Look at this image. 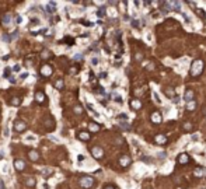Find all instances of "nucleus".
<instances>
[{
	"instance_id": "f257e3e1",
	"label": "nucleus",
	"mask_w": 206,
	"mask_h": 189,
	"mask_svg": "<svg viewBox=\"0 0 206 189\" xmlns=\"http://www.w3.org/2000/svg\"><path fill=\"white\" fill-rule=\"evenodd\" d=\"M202 71H203V62H202L201 59L193 60V62H192V66H191V76H192V77H198Z\"/></svg>"
},
{
	"instance_id": "f03ea898",
	"label": "nucleus",
	"mask_w": 206,
	"mask_h": 189,
	"mask_svg": "<svg viewBox=\"0 0 206 189\" xmlns=\"http://www.w3.org/2000/svg\"><path fill=\"white\" fill-rule=\"evenodd\" d=\"M94 182H95V181H94L93 176H90V175H84V176L80 178V182H79V184H80V186H81L83 189H90L93 185H94Z\"/></svg>"
},
{
	"instance_id": "7ed1b4c3",
	"label": "nucleus",
	"mask_w": 206,
	"mask_h": 189,
	"mask_svg": "<svg viewBox=\"0 0 206 189\" xmlns=\"http://www.w3.org/2000/svg\"><path fill=\"white\" fill-rule=\"evenodd\" d=\"M14 130L16 132H18V133H21V132H24L25 129H27V123L24 122V120H20V119H17L16 122H14Z\"/></svg>"
},
{
	"instance_id": "20e7f679",
	"label": "nucleus",
	"mask_w": 206,
	"mask_h": 189,
	"mask_svg": "<svg viewBox=\"0 0 206 189\" xmlns=\"http://www.w3.org/2000/svg\"><path fill=\"white\" fill-rule=\"evenodd\" d=\"M39 73H41V76H44V77H49V76H52V73H53V69H52L51 65H44V66L39 69Z\"/></svg>"
},
{
	"instance_id": "39448f33",
	"label": "nucleus",
	"mask_w": 206,
	"mask_h": 189,
	"mask_svg": "<svg viewBox=\"0 0 206 189\" xmlns=\"http://www.w3.org/2000/svg\"><path fill=\"white\" fill-rule=\"evenodd\" d=\"M91 154L94 158H97V160H100V158H103L104 157V150L101 147H98V146H94L93 149H91Z\"/></svg>"
},
{
	"instance_id": "423d86ee",
	"label": "nucleus",
	"mask_w": 206,
	"mask_h": 189,
	"mask_svg": "<svg viewBox=\"0 0 206 189\" xmlns=\"http://www.w3.org/2000/svg\"><path fill=\"white\" fill-rule=\"evenodd\" d=\"M11 22H13V16H11L10 13H7V14H4V16L1 17V24H3V27L9 28V27L11 25Z\"/></svg>"
},
{
	"instance_id": "0eeeda50",
	"label": "nucleus",
	"mask_w": 206,
	"mask_h": 189,
	"mask_svg": "<svg viewBox=\"0 0 206 189\" xmlns=\"http://www.w3.org/2000/svg\"><path fill=\"white\" fill-rule=\"evenodd\" d=\"M35 101L38 104H44L46 101V95H45V93L44 91H35Z\"/></svg>"
},
{
	"instance_id": "6e6552de",
	"label": "nucleus",
	"mask_w": 206,
	"mask_h": 189,
	"mask_svg": "<svg viewBox=\"0 0 206 189\" xmlns=\"http://www.w3.org/2000/svg\"><path fill=\"white\" fill-rule=\"evenodd\" d=\"M25 161L24 160H20V158H17V160H14V168L17 170V171H24L25 170Z\"/></svg>"
},
{
	"instance_id": "1a4fd4ad",
	"label": "nucleus",
	"mask_w": 206,
	"mask_h": 189,
	"mask_svg": "<svg viewBox=\"0 0 206 189\" xmlns=\"http://www.w3.org/2000/svg\"><path fill=\"white\" fill-rule=\"evenodd\" d=\"M39 57H41L42 60H51L52 57H53V53H52L49 49H44V51L41 52Z\"/></svg>"
},
{
	"instance_id": "9d476101",
	"label": "nucleus",
	"mask_w": 206,
	"mask_h": 189,
	"mask_svg": "<svg viewBox=\"0 0 206 189\" xmlns=\"http://www.w3.org/2000/svg\"><path fill=\"white\" fill-rule=\"evenodd\" d=\"M77 139H79V140H83V141H88V140L91 139V135H90V132L81 130V132L77 133Z\"/></svg>"
},
{
	"instance_id": "9b49d317",
	"label": "nucleus",
	"mask_w": 206,
	"mask_h": 189,
	"mask_svg": "<svg viewBox=\"0 0 206 189\" xmlns=\"http://www.w3.org/2000/svg\"><path fill=\"white\" fill-rule=\"evenodd\" d=\"M193 97H195V93L192 90H187L185 94H184V101L185 102H192L193 101Z\"/></svg>"
},
{
	"instance_id": "f8f14e48",
	"label": "nucleus",
	"mask_w": 206,
	"mask_h": 189,
	"mask_svg": "<svg viewBox=\"0 0 206 189\" xmlns=\"http://www.w3.org/2000/svg\"><path fill=\"white\" fill-rule=\"evenodd\" d=\"M130 164V157L129 155H121L119 157V165L121 167H128Z\"/></svg>"
},
{
	"instance_id": "ddd939ff",
	"label": "nucleus",
	"mask_w": 206,
	"mask_h": 189,
	"mask_svg": "<svg viewBox=\"0 0 206 189\" xmlns=\"http://www.w3.org/2000/svg\"><path fill=\"white\" fill-rule=\"evenodd\" d=\"M150 119H152V122L153 123H156V125H158V123H161V114L160 112H153L152 114V116H150Z\"/></svg>"
},
{
	"instance_id": "4468645a",
	"label": "nucleus",
	"mask_w": 206,
	"mask_h": 189,
	"mask_svg": "<svg viewBox=\"0 0 206 189\" xmlns=\"http://www.w3.org/2000/svg\"><path fill=\"white\" fill-rule=\"evenodd\" d=\"M28 158L35 163V161L39 160V153H38L36 150H30V151H28Z\"/></svg>"
},
{
	"instance_id": "2eb2a0df",
	"label": "nucleus",
	"mask_w": 206,
	"mask_h": 189,
	"mask_svg": "<svg viewBox=\"0 0 206 189\" xmlns=\"http://www.w3.org/2000/svg\"><path fill=\"white\" fill-rule=\"evenodd\" d=\"M100 129H101V128H100L98 123H95V122H90V125H88V130H90L91 133H97Z\"/></svg>"
},
{
	"instance_id": "dca6fc26",
	"label": "nucleus",
	"mask_w": 206,
	"mask_h": 189,
	"mask_svg": "<svg viewBox=\"0 0 206 189\" xmlns=\"http://www.w3.org/2000/svg\"><path fill=\"white\" fill-rule=\"evenodd\" d=\"M24 185H25L27 188H35L36 179H35V178H27V179L24 181Z\"/></svg>"
},
{
	"instance_id": "f3484780",
	"label": "nucleus",
	"mask_w": 206,
	"mask_h": 189,
	"mask_svg": "<svg viewBox=\"0 0 206 189\" xmlns=\"http://www.w3.org/2000/svg\"><path fill=\"white\" fill-rule=\"evenodd\" d=\"M154 141L157 144H166V143H167V137H166L164 135H156Z\"/></svg>"
},
{
	"instance_id": "a211bd4d",
	"label": "nucleus",
	"mask_w": 206,
	"mask_h": 189,
	"mask_svg": "<svg viewBox=\"0 0 206 189\" xmlns=\"http://www.w3.org/2000/svg\"><path fill=\"white\" fill-rule=\"evenodd\" d=\"M188 161H189V155L187 153H182V154L178 155V163L180 164H187Z\"/></svg>"
},
{
	"instance_id": "6ab92c4d",
	"label": "nucleus",
	"mask_w": 206,
	"mask_h": 189,
	"mask_svg": "<svg viewBox=\"0 0 206 189\" xmlns=\"http://www.w3.org/2000/svg\"><path fill=\"white\" fill-rule=\"evenodd\" d=\"M193 174H195V176H198V178H202V176H205V168L203 167H198V168H195V171H193Z\"/></svg>"
},
{
	"instance_id": "aec40b11",
	"label": "nucleus",
	"mask_w": 206,
	"mask_h": 189,
	"mask_svg": "<svg viewBox=\"0 0 206 189\" xmlns=\"http://www.w3.org/2000/svg\"><path fill=\"white\" fill-rule=\"evenodd\" d=\"M53 86L56 90H63L65 88V81H63V79H58L55 83H53Z\"/></svg>"
},
{
	"instance_id": "412c9836",
	"label": "nucleus",
	"mask_w": 206,
	"mask_h": 189,
	"mask_svg": "<svg viewBox=\"0 0 206 189\" xmlns=\"http://www.w3.org/2000/svg\"><path fill=\"white\" fill-rule=\"evenodd\" d=\"M46 10H48V13L53 14V13L56 11V3H55V1H49V3L46 4Z\"/></svg>"
},
{
	"instance_id": "4be33fe9",
	"label": "nucleus",
	"mask_w": 206,
	"mask_h": 189,
	"mask_svg": "<svg viewBox=\"0 0 206 189\" xmlns=\"http://www.w3.org/2000/svg\"><path fill=\"white\" fill-rule=\"evenodd\" d=\"M130 106H132L133 109H140V108H142L140 100H130Z\"/></svg>"
},
{
	"instance_id": "5701e85b",
	"label": "nucleus",
	"mask_w": 206,
	"mask_h": 189,
	"mask_svg": "<svg viewBox=\"0 0 206 189\" xmlns=\"http://www.w3.org/2000/svg\"><path fill=\"white\" fill-rule=\"evenodd\" d=\"M73 112H74L76 115H81V114H83V106H81V105H74V106H73Z\"/></svg>"
},
{
	"instance_id": "b1692460",
	"label": "nucleus",
	"mask_w": 206,
	"mask_h": 189,
	"mask_svg": "<svg viewBox=\"0 0 206 189\" xmlns=\"http://www.w3.org/2000/svg\"><path fill=\"white\" fill-rule=\"evenodd\" d=\"M11 105L13 106H20L21 105V98L20 97H13L11 98Z\"/></svg>"
},
{
	"instance_id": "393cba45",
	"label": "nucleus",
	"mask_w": 206,
	"mask_h": 189,
	"mask_svg": "<svg viewBox=\"0 0 206 189\" xmlns=\"http://www.w3.org/2000/svg\"><path fill=\"white\" fill-rule=\"evenodd\" d=\"M118 125H119L122 129H125V130H129V129H130V125H129L128 122H125V120H119Z\"/></svg>"
},
{
	"instance_id": "a878e982",
	"label": "nucleus",
	"mask_w": 206,
	"mask_h": 189,
	"mask_svg": "<svg viewBox=\"0 0 206 189\" xmlns=\"http://www.w3.org/2000/svg\"><path fill=\"white\" fill-rule=\"evenodd\" d=\"M180 9H181V3L180 1H171V10L180 11Z\"/></svg>"
},
{
	"instance_id": "bb28decb",
	"label": "nucleus",
	"mask_w": 206,
	"mask_h": 189,
	"mask_svg": "<svg viewBox=\"0 0 206 189\" xmlns=\"http://www.w3.org/2000/svg\"><path fill=\"white\" fill-rule=\"evenodd\" d=\"M107 14V11H105V9H98V11H97V16L101 18V17H104Z\"/></svg>"
},
{
	"instance_id": "cd10ccee",
	"label": "nucleus",
	"mask_w": 206,
	"mask_h": 189,
	"mask_svg": "<svg viewBox=\"0 0 206 189\" xmlns=\"http://www.w3.org/2000/svg\"><path fill=\"white\" fill-rule=\"evenodd\" d=\"M184 129H185V130H192V125H191V123H189V122H185V123H184Z\"/></svg>"
},
{
	"instance_id": "c85d7f7f",
	"label": "nucleus",
	"mask_w": 206,
	"mask_h": 189,
	"mask_svg": "<svg viewBox=\"0 0 206 189\" xmlns=\"http://www.w3.org/2000/svg\"><path fill=\"white\" fill-rule=\"evenodd\" d=\"M76 73H77V67H74V66H73V67H70V69H69V74H72V76H73V74H76Z\"/></svg>"
},
{
	"instance_id": "c756f323",
	"label": "nucleus",
	"mask_w": 206,
	"mask_h": 189,
	"mask_svg": "<svg viewBox=\"0 0 206 189\" xmlns=\"http://www.w3.org/2000/svg\"><path fill=\"white\" fill-rule=\"evenodd\" d=\"M52 170H44L42 171V175H45V176H49V175H52Z\"/></svg>"
},
{
	"instance_id": "7c9ffc66",
	"label": "nucleus",
	"mask_w": 206,
	"mask_h": 189,
	"mask_svg": "<svg viewBox=\"0 0 206 189\" xmlns=\"http://www.w3.org/2000/svg\"><path fill=\"white\" fill-rule=\"evenodd\" d=\"M139 20H132V27H135V28H139L140 27V24L137 22Z\"/></svg>"
},
{
	"instance_id": "2f4dec72",
	"label": "nucleus",
	"mask_w": 206,
	"mask_h": 189,
	"mask_svg": "<svg viewBox=\"0 0 206 189\" xmlns=\"http://www.w3.org/2000/svg\"><path fill=\"white\" fill-rule=\"evenodd\" d=\"M74 60H76V62H79V60H83V55H80V53H77V55L74 56Z\"/></svg>"
},
{
	"instance_id": "473e14b6",
	"label": "nucleus",
	"mask_w": 206,
	"mask_h": 189,
	"mask_svg": "<svg viewBox=\"0 0 206 189\" xmlns=\"http://www.w3.org/2000/svg\"><path fill=\"white\" fill-rule=\"evenodd\" d=\"M187 108H188L189 111H192V109L195 108V104H193V101H192V102H188V105H187Z\"/></svg>"
},
{
	"instance_id": "72a5a7b5",
	"label": "nucleus",
	"mask_w": 206,
	"mask_h": 189,
	"mask_svg": "<svg viewBox=\"0 0 206 189\" xmlns=\"http://www.w3.org/2000/svg\"><path fill=\"white\" fill-rule=\"evenodd\" d=\"M146 69H147V70H153V69H154V65H153V63H147Z\"/></svg>"
},
{
	"instance_id": "f704fd0d",
	"label": "nucleus",
	"mask_w": 206,
	"mask_h": 189,
	"mask_svg": "<svg viewBox=\"0 0 206 189\" xmlns=\"http://www.w3.org/2000/svg\"><path fill=\"white\" fill-rule=\"evenodd\" d=\"M198 13H199V16H201L202 18H205V11H203L202 9H199V10H198Z\"/></svg>"
},
{
	"instance_id": "c9c22d12",
	"label": "nucleus",
	"mask_w": 206,
	"mask_h": 189,
	"mask_svg": "<svg viewBox=\"0 0 206 189\" xmlns=\"http://www.w3.org/2000/svg\"><path fill=\"white\" fill-rule=\"evenodd\" d=\"M171 101H172V102H175V104H177L178 101H180V97H178V95H174V97H172V100H171Z\"/></svg>"
},
{
	"instance_id": "e433bc0d",
	"label": "nucleus",
	"mask_w": 206,
	"mask_h": 189,
	"mask_svg": "<svg viewBox=\"0 0 206 189\" xmlns=\"http://www.w3.org/2000/svg\"><path fill=\"white\" fill-rule=\"evenodd\" d=\"M153 95H154V100H156V102H157V104H160V102H161V100H158V95H157V93H154Z\"/></svg>"
},
{
	"instance_id": "4c0bfd02",
	"label": "nucleus",
	"mask_w": 206,
	"mask_h": 189,
	"mask_svg": "<svg viewBox=\"0 0 206 189\" xmlns=\"http://www.w3.org/2000/svg\"><path fill=\"white\" fill-rule=\"evenodd\" d=\"M17 32L18 31H13V32H11V34H10V38H11V39H13V38H16V36H17Z\"/></svg>"
},
{
	"instance_id": "58836bf2",
	"label": "nucleus",
	"mask_w": 206,
	"mask_h": 189,
	"mask_svg": "<svg viewBox=\"0 0 206 189\" xmlns=\"http://www.w3.org/2000/svg\"><path fill=\"white\" fill-rule=\"evenodd\" d=\"M20 77L24 80V79H27V77H28V73H27V71H25V73H21V76H20Z\"/></svg>"
},
{
	"instance_id": "ea45409f",
	"label": "nucleus",
	"mask_w": 206,
	"mask_h": 189,
	"mask_svg": "<svg viewBox=\"0 0 206 189\" xmlns=\"http://www.w3.org/2000/svg\"><path fill=\"white\" fill-rule=\"evenodd\" d=\"M91 63H93V65H98V59H97V57H93Z\"/></svg>"
},
{
	"instance_id": "a19ab883",
	"label": "nucleus",
	"mask_w": 206,
	"mask_h": 189,
	"mask_svg": "<svg viewBox=\"0 0 206 189\" xmlns=\"http://www.w3.org/2000/svg\"><path fill=\"white\" fill-rule=\"evenodd\" d=\"M115 101H117V102H122V98H121V95H115Z\"/></svg>"
},
{
	"instance_id": "79ce46f5",
	"label": "nucleus",
	"mask_w": 206,
	"mask_h": 189,
	"mask_svg": "<svg viewBox=\"0 0 206 189\" xmlns=\"http://www.w3.org/2000/svg\"><path fill=\"white\" fill-rule=\"evenodd\" d=\"M157 155H158V158H164V157H166V155H167V154L161 151V153H158V154H157Z\"/></svg>"
},
{
	"instance_id": "37998d69",
	"label": "nucleus",
	"mask_w": 206,
	"mask_h": 189,
	"mask_svg": "<svg viewBox=\"0 0 206 189\" xmlns=\"http://www.w3.org/2000/svg\"><path fill=\"white\" fill-rule=\"evenodd\" d=\"M105 77H107V73H105V71L100 73V79H105Z\"/></svg>"
},
{
	"instance_id": "c03bdc74",
	"label": "nucleus",
	"mask_w": 206,
	"mask_h": 189,
	"mask_svg": "<svg viewBox=\"0 0 206 189\" xmlns=\"http://www.w3.org/2000/svg\"><path fill=\"white\" fill-rule=\"evenodd\" d=\"M118 118H121V119H126V118H128V116H126V115H125V114H121L119 116H118Z\"/></svg>"
},
{
	"instance_id": "a18cd8bd",
	"label": "nucleus",
	"mask_w": 206,
	"mask_h": 189,
	"mask_svg": "<svg viewBox=\"0 0 206 189\" xmlns=\"http://www.w3.org/2000/svg\"><path fill=\"white\" fill-rule=\"evenodd\" d=\"M0 189H6V186H4V182H3V181H0Z\"/></svg>"
},
{
	"instance_id": "49530a36",
	"label": "nucleus",
	"mask_w": 206,
	"mask_h": 189,
	"mask_svg": "<svg viewBox=\"0 0 206 189\" xmlns=\"http://www.w3.org/2000/svg\"><path fill=\"white\" fill-rule=\"evenodd\" d=\"M77 160H79V161H83V160H84V157H83V155L80 154L79 157H77Z\"/></svg>"
},
{
	"instance_id": "de8ad7c7",
	"label": "nucleus",
	"mask_w": 206,
	"mask_h": 189,
	"mask_svg": "<svg viewBox=\"0 0 206 189\" xmlns=\"http://www.w3.org/2000/svg\"><path fill=\"white\" fill-rule=\"evenodd\" d=\"M9 73H10V69H7L6 71H4V77H7V76H9Z\"/></svg>"
},
{
	"instance_id": "09e8293b",
	"label": "nucleus",
	"mask_w": 206,
	"mask_h": 189,
	"mask_svg": "<svg viewBox=\"0 0 206 189\" xmlns=\"http://www.w3.org/2000/svg\"><path fill=\"white\" fill-rule=\"evenodd\" d=\"M104 189H115V188H114L112 185H107V186H105V188H104Z\"/></svg>"
},
{
	"instance_id": "8fccbe9b",
	"label": "nucleus",
	"mask_w": 206,
	"mask_h": 189,
	"mask_svg": "<svg viewBox=\"0 0 206 189\" xmlns=\"http://www.w3.org/2000/svg\"><path fill=\"white\" fill-rule=\"evenodd\" d=\"M20 69H21V67H20V66H14V71H20Z\"/></svg>"
},
{
	"instance_id": "3c124183",
	"label": "nucleus",
	"mask_w": 206,
	"mask_h": 189,
	"mask_svg": "<svg viewBox=\"0 0 206 189\" xmlns=\"http://www.w3.org/2000/svg\"><path fill=\"white\" fill-rule=\"evenodd\" d=\"M9 80H10V81H11V83H16V79H13V76H11V77H10V79H9Z\"/></svg>"
},
{
	"instance_id": "603ef678",
	"label": "nucleus",
	"mask_w": 206,
	"mask_h": 189,
	"mask_svg": "<svg viewBox=\"0 0 206 189\" xmlns=\"http://www.w3.org/2000/svg\"><path fill=\"white\" fill-rule=\"evenodd\" d=\"M21 21H23V18H21V17H17V22H18V24H20Z\"/></svg>"
}]
</instances>
